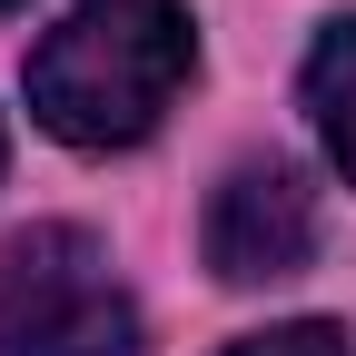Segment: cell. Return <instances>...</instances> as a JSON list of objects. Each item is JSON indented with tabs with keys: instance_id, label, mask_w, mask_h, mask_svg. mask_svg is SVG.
I'll use <instances>...</instances> for the list:
<instances>
[{
	"instance_id": "6",
	"label": "cell",
	"mask_w": 356,
	"mask_h": 356,
	"mask_svg": "<svg viewBox=\"0 0 356 356\" xmlns=\"http://www.w3.org/2000/svg\"><path fill=\"white\" fill-rule=\"evenodd\" d=\"M0 10H20V0H0Z\"/></svg>"
},
{
	"instance_id": "1",
	"label": "cell",
	"mask_w": 356,
	"mask_h": 356,
	"mask_svg": "<svg viewBox=\"0 0 356 356\" xmlns=\"http://www.w3.org/2000/svg\"><path fill=\"white\" fill-rule=\"evenodd\" d=\"M198 70V30L178 0H79L30 50V109L70 149H139Z\"/></svg>"
},
{
	"instance_id": "2",
	"label": "cell",
	"mask_w": 356,
	"mask_h": 356,
	"mask_svg": "<svg viewBox=\"0 0 356 356\" xmlns=\"http://www.w3.org/2000/svg\"><path fill=\"white\" fill-rule=\"evenodd\" d=\"M0 356H139V307L89 228H20L0 248Z\"/></svg>"
},
{
	"instance_id": "4",
	"label": "cell",
	"mask_w": 356,
	"mask_h": 356,
	"mask_svg": "<svg viewBox=\"0 0 356 356\" xmlns=\"http://www.w3.org/2000/svg\"><path fill=\"white\" fill-rule=\"evenodd\" d=\"M307 119L356 188V20H327V40L307 50Z\"/></svg>"
},
{
	"instance_id": "5",
	"label": "cell",
	"mask_w": 356,
	"mask_h": 356,
	"mask_svg": "<svg viewBox=\"0 0 356 356\" xmlns=\"http://www.w3.org/2000/svg\"><path fill=\"white\" fill-rule=\"evenodd\" d=\"M228 356H356L346 327H317V317H297V327H267V337H238Z\"/></svg>"
},
{
	"instance_id": "3",
	"label": "cell",
	"mask_w": 356,
	"mask_h": 356,
	"mask_svg": "<svg viewBox=\"0 0 356 356\" xmlns=\"http://www.w3.org/2000/svg\"><path fill=\"white\" fill-rule=\"evenodd\" d=\"M317 257V188L287 159H238L208 198V267L228 287H277Z\"/></svg>"
}]
</instances>
